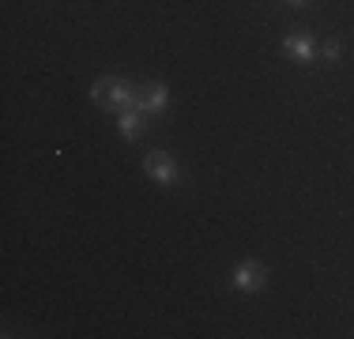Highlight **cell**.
<instances>
[{
  "label": "cell",
  "mask_w": 354,
  "mask_h": 339,
  "mask_svg": "<svg viewBox=\"0 0 354 339\" xmlns=\"http://www.w3.org/2000/svg\"><path fill=\"white\" fill-rule=\"evenodd\" d=\"M106 106L109 109H140V87H132L129 80H113L106 75Z\"/></svg>",
  "instance_id": "6da1fadb"
},
{
  "label": "cell",
  "mask_w": 354,
  "mask_h": 339,
  "mask_svg": "<svg viewBox=\"0 0 354 339\" xmlns=\"http://www.w3.org/2000/svg\"><path fill=\"white\" fill-rule=\"evenodd\" d=\"M320 53H324V61L328 64H335V61H339V53H343V46H339V42H324V46H320Z\"/></svg>",
  "instance_id": "52a82bcc"
},
{
  "label": "cell",
  "mask_w": 354,
  "mask_h": 339,
  "mask_svg": "<svg viewBox=\"0 0 354 339\" xmlns=\"http://www.w3.org/2000/svg\"><path fill=\"white\" fill-rule=\"evenodd\" d=\"M283 49H286V57H290L294 64H313V57H317L313 38H309V34H301V30L286 34V38H283Z\"/></svg>",
  "instance_id": "277c9868"
},
{
  "label": "cell",
  "mask_w": 354,
  "mask_h": 339,
  "mask_svg": "<svg viewBox=\"0 0 354 339\" xmlns=\"http://www.w3.org/2000/svg\"><path fill=\"white\" fill-rule=\"evenodd\" d=\"M230 283H234V291H260V286L268 283V268L260 264V260H241L238 268H234V275H230Z\"/></svg>",
  "instance_id": "3957f363"
},
{
  "label": "cell",
  "mask_w": 354,
  "mask_h": 339,
  "mask_svg": "<svg viewBox=\"0 0 354 339\" xmlns=\"http://www.w3.org/2000/svg\"><path fill=\"white\" fill-rule=\"evenodd\" d=\"M143 117H147L143 109H121V113H117V129H121L124 140H140L143 136V125H147Z\"/></svg>",
  "instance_id": "8992f818"
},
{
  "label": "cell",
  "mask_w": 354,
  "mask_h": 339,
  "mask_svg": "<svg viewBox=\"0 0 354 339\" xmlns=\"http://www.w3.org/2000/svg\"><path fill=\"white\" fill-rule=\"evenodd\" d=\"M143 174L151 177V181H158V185H166V189H170V185H177V166H174V158L166 155V151H147V155H143Z\"/></svg>",
  "instance_id": "7a4b0ae2"
},
{
  "label": "cell",
  "mask_w": 354,
  "mask_h": 339,
  "mask_svg": "<svg viewBox=\"0 0 354 339\" xmlns=\"http://www.w3.org/2000/svg\"><path fill=\"white\" fill-rule=\"evenodd\" d=\"M91 98H95L98 106H106V80H98L95 87H91Z\"/></svg>",
  "instance_id": "ba28073f"
},
{
  "label": "cell",
  "mask_w": 354,
  "mask_h": 339,
  "mask_svg": "<svg viewBox=\"0 0 354 339\" xmlns=\"http://www.w3.org/2000/svg\"><path fill=\"white\" fill-rule=\"evenodd\" d=\"M166 106H170V87L166 83H147V87H140V109L151 117L166 113Z\"/></svg>",
  "instance_id": "5b68a950"
},
{
  "label": "cell",
  "mask_w": 354,
  "mask_h": 339,
  "mask_svg": "<svg viewBox=\"0 0 354 339\" xmlns=\"http://www.w3.org/2000/svg\"><path fill=\"white\" fill-rule=\"evenodd\" d=\"M286 4H290V8H301V4H309V0H286Z\"/></svg>",
  "instance_id": "9c48e42d"
}]
</instances>
